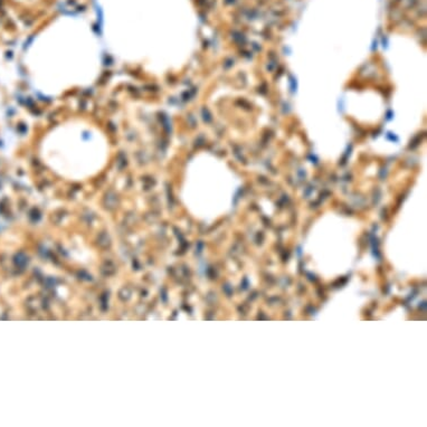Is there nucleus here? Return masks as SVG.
Here are the masks:
<instances>
[{
    "label": "nucleus",
    "mask_w": 427,
    "mask_h": 427,
    "mask_svg": "<svg viewBox=\"0 0 427 427\" xmlns=\"http://www.w3.org/2000/svg\"><path fill=\"white\" fill-rule=\"evenodd\" d=\"M30 49L31 82L48 100L94 85L106 54L100 34L75 16L60 17L46 26Z\"/></svg>",
    "instance_id": "1"
},
{
    "label": "nucleus",
    "mask_w": 427,
    "mask_h": 427,
    "mask_svg": "<svg viewBox=\"0 0 427 427\" xmlns=\"http://www.w3.org/2000/svg\"><path fill=\"white\" fill-rule=\"evenodd\" d=\"M38 156L56 177L69 182H84L109 166L112 145L105 131L95 122L74 116L46 131L40 139Z\"/></svg>",
    "instance_id": "2"
}]
</instances>
